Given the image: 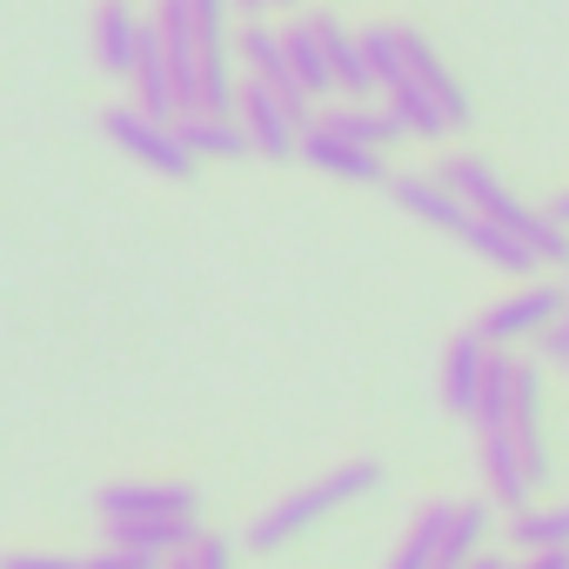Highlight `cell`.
I'll return each mask as SVG.
<instances>
[{
	"label": "cell",
	"instance_id": "6da1fadb",
	"mask_svg": "<svg viewBox=\"0 0 569 569\" xmlns=\"http://www.w3.org/2000/svg\"><path fill=\"white\" fill-rule=\"evenodd\" d=\"M436 181L476 214V221H489V228H502V234H516L542 268H569V228H556L542 208H529L522 194H509V181L489 168V161H476V154H449L442 168H436Z\"/></svg>",
	"mask_w": 569,
	"mask_h": 569
},
{
	"label": "cell",
	"instance_id": "7a4b0ae2",
	"mask_svg": "<svg viewBox=\"0 0 569 569\" xmlns=\"http://www.w3.org/2000/svg\"><path fill=\"white\" fill-rule=\"evenodd\" d=\"M369 489H382V462H376V456L336 462L322 482H309V489H296V496H281L274 509H261V516L248 522V549H281V542H296L309 522H322V516L342 509V502H362Z\"/></svg>",
	"mask_w": 569,
	"mask_h": 569
},
{
	"label": "cell",
	"instance_id": "3957f363",
	"mask_svg": "<svg viewBox=\"0 0 569 569\" xmlns=\"http://www.w3.org/2000/svg\"><path fill=\"white\" fill-rule=\"evenodd\" d=\"M562 309H569V296L556 289V281H536V289H516V296L489 302V309H482V322H476V336H482L489 349L542 342V336L556 329V316H562Z\"/></svg>",
	"mask_w": 569,
	"mask_h": 569
},
{
	"label": "cell",
	"instance_id": "277c9868",
	"mask_svg": "<svg viewBox=\"0 0 569 569\" xmlns=\"http://www.w3.org/2000/svg\"><path fill=\"white\" fill-rule=\"evenodd\" d=\"M101 134H108L128 161H141V168H154V174H168V181H188V174H194V154L181 148V134L161 128V121H148L141 108H108V114H101Z\"/></svg>",
	"mask_w": 569,
	"mask_h": 569
},
{
	"label": "cell",
	"instance_id": "5b68a950",
	"mask_svg": "<svg viewBox=\"0 0 569 569\" xmlns=\"http://www.w3.org/2000/svg\"><path fill=\"white\" fill-rule=\"evenodd\" d=\"M101 522H194L201 489L194 482H114L94 496Z\"/></svg>",
	"mask_w": 569,
	"mask_h": 569
},
{
	"label": "cell",
	"instance_id": "8992f818",
	"mask_svg": "<svg viewBox=\"0 0 569 569\" xmlns=\"http://www.w3.org/2000/svg\"><path fill=\"white\" fill-rule=\"evenodd\" d=\"M234 121L248 134V154H268V161H289L296 141H302V121L289 114V101H281L268 81H254V74L234 88Z\"/></svg>",
	"mask_w": 569,
	"mask_h": 569
},
{
	"label": "cell",
	"instance_id": "52a82bcc",
	"mask_svg": "<svg viewBox=\"0 0 569 569\" xmlns=\"http://www.w3.org/2000/svg\"><path fill=\"white\" fill-rule=\"evenodd\" d=\"M402 68H409V81L442 108V121H449V134L456 128H469L476 121V101H469V88L449 74V61L429 48V34H416V28H402Z\"/></svg>",
	"mask_w": 569,
	"mask_h": 569
},
{
	"label": "cell",
	"instance_id": "ba28073f",
	"mask_svg": "<svg viewBox=\"0 0 569 569\" xmlns=\"http://www.w3.org/2000/svg\"><path fill=\"white\" fill-rule=\"evenodd\" d=\"M509 442H516L529 482L542 489V476H549V442H542V376H536L529 362H516V389H509Z\"/></svg>",
	"mask_w": 569,
	"mask_h": 569
},
{
	"label": "cell",
	"instance_id": "9c48e42d",
	"mask_svg": "<svg viewBox=\"0 0 569 569\" xmlns=\"http://www.w3.org/2000/svg\"><path fill=\"white\" fill-rule=\"evenodd\" d=\"M476 462H482V489H489V502H502V509H529V496H536V482H529V469H522V456H516V442H509V422L502 429H476Z\"/></svg>",
	"mask_w": 569,
	"mask_h": 569
},
{
	"label": "cell",
	"instance_id": "30bf717a",
	"mask_svg": "<svg viewBox=\"0 0 569 569\" xmlns=\"http://www.w3.org/2000/svg\"><path fill=\"white\" fill-rule=\"evenodd\" d=\"M296 154L309 161V168H322V174H336V181H389V168H382V154L376 148H356V141H342V134H329L322 121H309L302 128V141H296Z\"/></svg>",
	"mask_w": 569,
	"mask_h": 569
},
{
	"label": "cell",
	"instance_id": "8fae6325",
	"mask_svg": "<svg viewBox=\"0 0 569 569\" xmlns=\"http://www.w3.org/2000/svg\"><path fill=\"white\" fill-rule=\"evenodd\" d=\"M389 194H396V208H402V214H416V221H429V228H442V234H456V241H462L469 208H462L436 174H396V181H389Z\"/></svg>",
	"mask_w": 569,
	"mask_h": 569
},
{
	"label": "cell",
	"instance_id": "7c38bea8",
	"mask_svg": "<svg viewBox=\"0 0 569 569\" xmlns=\"http://www.w3.org/2000/svg\"><path fill=\"white\" fill-rule=\"evenodd\" d=\"M482 362H489V342L476 329H462L449 349H442V402L456 416H476V396H482Z\"/></svg>",
	"mask_w": 569,
	"mask_h": 569
},
{
	"label": "cell",
	"instance_id": "4fadbf2b",
	"mask_svg": "<svg viewBox=\"0 0 569 569\" xmlns=\"http://www.w3.org/2000/svg\"><path fill=\"white\" fill-rule=\"evenodd\" d=\"M94 61H101V74H134V48H141V21L128 14V0H101L94 8Z\"/></svg>",
	"mask_w": 569,
	"mask_h": 569
},
{
	"label": "cell",
	"instance_id": "5bb4252c",
	"mask_svg": "<svg viewBox=\"0 0 569 569\" xmlns=\"http://www.w3.org/2000/svg\"><path fill=\"white\" fill-rule=\"evenodd\" d=\"M482 542H489V502H449L442 509V536H436V569L476 562Z\"/></svg>",
	"mask_w": 569,
	"mask_h": 569
},
{
	"label": "cell",
	"instance_id": "9a60e30c",
	"mask_svg": "<svg viewBox=\"0 0 569 569\" xmlns=\"http://www.w3.org/2000/svg\"><path fill=\"white\" fill-rule=\"evenodd\" d=\"M174 134H181V148L194 154V168H201V161H241V154H248V134H241L234 114H181Z\"/></svg>",
	"mask_w": 569,
	"mask_h": 569
},
{
	"label": "cell",
	"instance_id": "2e32d148",
	"mask_svg": "<svg viewBox=\"0 0 569 569\" xmlns=\"http://www.w3.org/2000/svg\"><path fill=\"white\" fill-rule=\"evenodd\" d=\"M201 542L194 522H108V549H134V556H154V562H174Z\"/></svg>",
	"mask_w": 569,
	"mask_h": 569
},
{
	"label": "cell",
	"instance_id": "e0dca14e",
	"mask_svg": "<svg viewBox=\"0 0 569 569\" xmlns=\"http://www.w3.org/2000/svg\"><path fill=\"white\" fill-rule=\"evenodd\" d=\"M281 48H289V81H296L309 101L336 88V81H329V54H322V34H316V14H309V21H296V28H281Z\"/></svg>",
	"mask_w": 569,
	"mask_h": 569
},
{
	"label": "cell",
	"instance_id": "ac0fdd59",
	"mask_svg": "<svg viewBox=\"0 0 569 569\" xmlns=\"http://www.w3.org/2000/svg\"><path fill=\"white\" fill-rule=\"evenodd\" d=\"M316 34H322V54H329V81H336L342 94H376V81H369V61H362L356 34H349L342 21H329V14H316Z\"/></svg>",
	"mask_w": 569,
	"mask_h": 569
},
{
	"label": "cell",
	"instance_id": "d6986e66",
	"mask_svg": "<svg viewBox=\"0 0 569 569\" xmlns=\"http://www.w3.org/2000/svg\"><path fill=\"white\" fill-rule=\"evenodd\" d=\"M329 134H342V141H356V148H389V141H402V121L389 114V108H336V114H316Z\"/></svg>",
	"mask_w": 569,
	"mask_h": 569
},
{
	"label": "cell",
	"instance_id": "ffe728a7",
	"mask_svg": "<svg viewBox=\"0 0 569 569\" xmlns=\"http://www.w3.org/2000/svg\"><path fill=\"white\" fill-rule=\"evenodd\" d=\"M234 48H241V61L254 68V81H268V88H281V81H289V48H281V28H268V21H248V28L234 34Z\"/></svg>",
	"mask_w": 569,
	"mask_h": 569
},
{
	"label": "cell",
	"instance_id": "44dd1931",
	"mask_svg": "<svg viewBox=\"0 0 569 569\" xmlns=\"http://www.w3.org/2000/svg\"><path fill=\"white\" fill-rule=\"evenodd\" d=\"M462 241H469V248H476L489 268H502V274H536V268H542V261H536V254H529L516 234H502V228H489V221H476V214H469Z\"/></svg>",
	"mask_w": 569,
	"mask_h": 569
},
{
	"label": "cell",
	"instance_id": "7402d4cb",
	"mask_svg": "<svg viewBox=\"0 0 569 569\" xmlns=\"http://www.w3.org/2000/svg\"><path fill=\"white\" fill-rule=\"evenodd\" d=\"M389 114L402 121V134H422V141H442V134H449L442 108H436V101H429V94H422V88H416L409 74H402V81L389 88Z\"/></svg>",
	"mask_w": 569,
	"mask_h": 569
},
{
	"label": "cell",
	"instance_id": "603a6c76",
	"mask_svg": "<svg viewBox=\"0 0 569 569\" xmlns=\"http://www.w3.org/2000/svg\"><path fill=\"white\" fill-rule=\"evenodd\" d=\"M356 48H362V61H369V81L376 88H396L409 68H402V28H362L356 34Z\"/></svg>",
	"mask_w": 569,
	"mask_h": 569
},
{
	"label": "cell",
	"instance_id": "cb8c5ba5",
	"mask_svg": "<svg viewBox=\"0 0 569 569\" xmlns=\"http://www.w3.org/2000/svg\"><path fill=\"white\" fill-rule=\"evenodd\" d=\"M516 542H522L529 556L569 549V502H562V509H522V516H516Z\"/></svg>",
	"mask_w": 569,
	"mask_h": 569
},
{
	"label": "cell",
	"instance_id": "d4e9b609",
	"mask_svg": "<svg viewBox=\"0 0 569 569\" xmlns=\"http://www.w3.org/2000/svg\"><path fill=\"white\" fill-rule=\"evenodd\" d=\"M188 14H194V48H201V61H228V41H234L228 0H188Z\"/></svg>",
	"mask_w": 569,
	"mask_h": 569
},
{
	"label": "cell",
	"instance_id": "484cf974",
	"mask_svg": "<svg viewBox=\"0 0 569 569\" xmlns=\"http://www.w3.org/2000/svg\"><path fill=\"white\" fill-rule=\"evenodd\" d=\"M442 509H449V502H436V509H422V516H416V529L402 536V549H396V562H389V569H436V536H442Z\"/></svg>",
	"mask_w": 569,
	"mask_h": 569
},
{
	"label": "cell",
	"instance_id": "4316f807",
	"mask_svg": "<svg viewBox=\"0 0 569 569\" xmlns=\"http://www.w3.org/2000/svg\"><path fill=\"white\" fill-rule=\"evenodd\" d=\"M188 556H194V569H234V549H228L221 536H201Z\"/></svg>",
	"mask_w": 569,
	"mask_h": 569
},
{
	"label": "cell",
	"instance_id": "83f0119b",
	"mask_svg": "<svg viewBox=\"0 0 569 569\" xmlns=\"http://www.w3.org/2000/svg\"><path fill=\"white\" fill-rule=\"evenodd\" d=\"M88 569H161V562L134 556V549H101V556H88Z\"/></svg>",
	"mask_w": 569,
	"mask_h": 569
},
{
	"label": "cell",
	"instance_id": "f1b7e54d",
	"mask_svg": "<svg viewBox=\"0 0 569 569\" xmlns=\"http://www.w3.org/2000/svg\"><path fill=\"white\" fill-rule=\"evenodd\" d=\"M0 569H88L81 556H0Z\"/></svg>",
	"mask_w": 569,
	"mask_h": 569
},
{
	"label": "cell",
	"instance_id": "f546056e",
	"mask_svg": "<svg viewBox=\"0 0 569 569\" xmlns=\"http://www.w3.org/2000/svg\"><path fill=\"white\" fill-rule=\"evenodd\" d=\"M542 356H549L556 369H569V309H562V316H556V329L542 336Z\"/></svg>",
	"mask_w": 569,
	"mask_h": 569
},
{
	"label": "cell",
	"instance_id": "4dcf8cb0",
	"mask_svg": "<svg viewBox=\"0 0 569 569\" xmlns=\"http://www.w3.org/2000/svg\"><path fill=\"white\" fill-rule=\"evenodd\" d=\"M542 214H549V221H556V228H569V188H562V194H556V201H549V208H542Z\"/></svg>",
	"mask_w": 569,
	"mask_h": 569
},
{
	"label": "cell",
	"instance_id": "1f68e13d",
	"mask_svg": "<svg viewBox=\"0 0 569 569\" xmlns=\"http://www.w3.org/2000/svg\"><path fill=\"white\" fill-rule=\"evenodd\" d=\"M241 8H248V14H254V21H261V14H268V8H296V0H241Z\"/></svg>",
	"mask_w": 569,
	"mask_h": 569
},
{
	"label": "cell",
	"instance_id": "d6a6232c",
	"mask_svg": "<svg viewBox=\"0 0 569 569\" xmlns=\"http://www.w3.org/2000/svg\"><path fill=\"white\" fill-rule=\"evenodd\" d=\"M462 569H509V562H502V556H489V549H482V556H476V562H462Z\"/></svg>",
	"mask_w": 569,
	"mask_h": 569
},
{
	"label": "cell",
	"instance_id": "836d02e7",
	"mask_svg": "<svg viewBox=\"0 0 569 569\" xmlns=\"http://www.w3.org/2000/svg\"><path fill=\"white\" fill-rule=\"evenodd\" d=\"M161 569H194V556H174V562H161Z\"/></svg>",
	"mask_w": 569,
	"mask_h": 569
}]
</instances>
